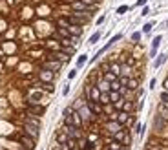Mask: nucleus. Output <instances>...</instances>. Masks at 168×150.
<instances>
[{
	"instance_id": "1",
	"label": "nucleus",
	"mask_w": 168,
	"mask_h": 150,
	"mask_svg": "<svg viewBox=\"0 0 168 150\" xmlns=\"http://www.w3.org/2000/svg\"><path fill=\"white\" fill-rule=\"evenodd\" d=\"M121 38H123V33H117V35H113V37L110 38V40L106 42V44L103 46V48H101V50H99V51H97V53H95V55L91 57V62H95V60H97L99 57H103V53H106V51H108V50H110V48H111V46H113L115 42H119Z\"/></svg>"
},
{
	"instance_id": "2",
	"label": "nucleus",
	"mask_w": 168,
	"mask_h": 150,
	"mask_svg": "<svg viewBox=\"0 0 168 150\" xmlns=\"http://www.w3.org/2000/svg\"><path fill=\"white\" fill-rule=\"evenodd\" d=\"M86 106L91 110L93 115H104V110H103V104L99 101H93V99H86Z\"/></svg>"
},
{
	"instance_id": "3",
	"label": "nucleus",
	"mask_w": 168,
	"mask_h": 150,
	"mask_svg": "<svg viewBox=\"0 0 168 150\" xmlns=\"http://www.w3.org/2000/svg\"><path fill=\"white\" fill-rule=\"evenodd\" d=\"M40 126H37V125H31V123H24V132H26V135H29V137H33L35 141L39 139V135H40Z\"/></svg>"
},
{
	"instance_id": "4",
	"label": "nucleus",
	"mask_w": 168,
	"mask_h": 150,
	"mask_svg": "<svg viewBox=\"0 0 168 150\" xmlns=\"http://www.w3.org/2000/svg\"><path fill=\"white\" fill-rule=\"evenodd\" d=\"M77 112L81 113V117H82L84 123H90V121H93V117H95V115L91 113V110L86 106V103H84L82 106H79V108H77Z\"/></svg>"
},
{
	"instance_id": "5",
	"label": "nucleus",
	"mask_w": 168,
	"mask_h": 150,
	"mask_svg": "<svg viewBox=\"0 0 168 150\" xmlns=\"http://www.w3.org/2000/svg\"><path fill=\"white\" fill-rule=\"evenodd\" d=\"M42 68L51 70V72H59V70L62 68V62H61V60H55V59H48V60L44 62V66H42Z\"/></svg>"
},
{
	"instance_id": "6",
	"label": "nucleus",
	"mask_w": 168,
	"mask_h": 150,
	"mask_svg": "<svg viewBox=\"0 0 168 150\" xmlns=\"http://www.w3.org/2000/svg\"><path fill=\"white\" fill-rule=\"evenodd\" d=\"M53 77H55V72H51V70L42 68L40 72H39V79H40L42 82H46V84H49V82L53 81Z\"/></svg>"
},
{
	"instance_id": "7",
	"label": "nucleus",
	"mask_w": 168,
	"mask_h": 150,
	"mask_svg": "<svg viewBox=\"0 0 168 150\" xmlns=\"http://www.w3.org/2000/svg\"><path fill=\"white\" fill-rule=\"evenodd\" d=\"M20 143L27 150H35V139H33V137H29V135H26V134L20 135Z\"/></svg>"
},
{
	"instance_id": "8",
	"label": "nucleus",
	"mask_w": 168,
	"mask_h": 150,
	"mask_svg": "<svg viewBox=\"0 0 168 150\" xmlns=\"http://www.w3.org/2000/svg\"><path fill=\"white\" fill-rule=\"evenodd\" d=\"M104 126H106V130L110 132L111 135H113L115 132H119V130H121V128H123V125H119L117 121H108V123H106Z\"/></svg>"
},
{
	"instance_id": "9",
	"label": "nucleus",
	"mask_w": 168,
	"mask_h": 150,
	"mask_svg": "<svg viewBox=\"0 0 168 150\" xmlns=\"http://www.w3.org/2000/svg\"><path fill=\"white\" fill-rule=\"evenodd\" d=\"M71 119H73V126H77V128H81V126L84 125L82 117H81V113L77 112V110H73V112H71Z\"/></svg>"
},
{
	"instance_id": "10",
	"label": "nucleus",
	"mask_w": 168,
	"mask_h": 150,
	"mask_svg": "<svg viewBox=\"0 0 168 150\" xmlns=\"http://www.w3.org/2000/svg\"><path fill=\"white\" fill-rule=\"evenodd\" d=\"M166 59H168L166 53H159V55L155 57V60H153V68H155V70H157V68H161V66L166 62Z\"/></svg>"
},
{
	"instance_id": "11",
	"label": "nucleus",
	"mask_w": 168,
	"mask_h": 150,
	"mask_svg": "<svg viewBox=\"0 0 168 150\" xmlns=\"http://www.w3.org/2000/svg\"><path fill=\"white\" fill-rule=\"evenodd\" d=\"M71 9L73 11H90V6H86L82 0H79V2H73L71 4Z\"/></svg>"
},
{
	"instance_id": "12",
	"label": "nucleus",
	"mask_w": 168,
	"mask_h": 150,
	"mask_svg": "<svg viewBox=\"0 0 168 150\" xmlns=\"http://www.w3.org/2000/svg\"><path fill=\"white\" fill-rule=\"evenodd\" d=\"M128 117H130V113H128V112H124V110H119V112H117V123L124 126L126 123H128Z\"/></svg>"
},
{
	"instance_id": "13",
	"label": "nucleus",
	"mask_w": 168,
	"mask_h": 150,
	"mask_svg": "<svg viewBox=\"0 0 168 150\" xmlns=\"http://www.w3.org/2000/svg\"><path fill=\"white\" fill-rule=\"evenodd\" d=\"M95 86L101 90V94H104V92H110V90H111V88H110V82H108L106 79H101V81H99Z\"/></svg>"
},
{
	"instance_id": "14",
	"label": "nucleus",
	"mask_w": 168,
	"mask_h": 150,
	"mask_svg": "<svg viewBox=\"0 0 168 150\" xmlns=\"http://www.w3.org/2000/svg\"><path fill=\"white\" fill-rule=\"evenodd\" d=\"M123 110L128 113H132L133 110H135V103L132 101V99H124V103H123Z\"/></svg>"
},
{
	"instance_id": "15",
	"label": "nucleus",
	"mask_w": 168,
	"mask_h": 150,
	"mask_svg": "<svg viewBox=\"0 0 168 150\" xmlns=\"http://www.w3.org/2000/svg\"><path fill=\"white\" fill-rule=\"evenodd\" d=\"M68 29H69V33H71V35H77V37H81V35H82V26L69 24V26H68Z\"/></svg>"
},
{
	"instance_id": "16",
	"label": "nucleus",
	"mask_w": 168,
	"mask_h": 150,
	"mask_svg": "<svg viewBox=\"0 0 168 150\" xmlns=\"http://www.w3.org/2000/svg\"><path fill=\"white\" fill-rule=\"evenodd\" d=\"M157 115H159V117H163L165 121H168V108H166V104H163V103H161V104L157 106Z\"/></svg>"
},
{
	"instance_id": "17",
	"label": "nucleus",
	"mask_w": 168,
	"mask_h": 150,
	"mask_svg": "<svg viewBox=\"0 0 168 150\" xmlns=\"http://www.w3.org/2000/svg\"><path fill=\"white\" fill-rule=\"evenodd\" d=\"M29 113L33 115H42L44 113V106H39V104H29Z\"/></svg>"
},
{
	"instance_id": "18",
	"label": "nucleus",
	"mask_w": 168,
	"mask_h": 150,
	"mask_svg": "<svg viewBox=\"0 0 168 150\" xmlns=\"http://www.w3.org/2000/svg\"><path fill=\"white\" fill-rule=\"evenodd\" d=\"M128 90H132V92H137V88H139V81L137 79H133V77H130V81H128Z\"/></svg>"
},
{
	"instance_id": "19",
	"label": "nucleus",
	"mask_w": 168,
	"mask_h": 150,
	"mask_svg": "<svg viewBox=\"0 0 168 150\" xmlns=\"http://www.w3.org/2000/svg\"><path fill=\"white\" fill-rule=\"evenodd\" d=\"M161 42H163V35H155V37L152 38V50H159Z\"/></svg>"
},
{
	"instance_id": "20",
	"label": "nucleus",
	"mask_w": 168,
	"mask_h": 150,
	"mask_svg": "<svg viewBox=\"0 0 168 150\" xmlns=\"http://www.w3.org/2000/svg\"><path fill=\"white\" fill-rule=\"evenodd\" d=\"M126 134H128V130H124V126H123L119 132H115V134H113V139H117V141H121V143H123V139L126 137Z\"/></svg>"
},
{
	"instance_id": "21",
	"label": "nucleus",
	"mask_w": 168,
	"mask_h": 150,
	"mask_svg": "<svg viewBox=\"0 0 168 150\" xmlns=\"http://www.w3.org/2000/svg\"><path fill=\"white\" fill-rule=\"evenodd\" d=\"M86 60H88V55H86V53H82V55H79V57H77V62H75L77 70H79V68H82L84 64H86Z\"/></svg>"
},
{
	"instance_id": "22",
	"label": "nucleus",
	"mask_w": 168,
	"mask_h": 150,
	"mask_svg": "<svg viewBox=\"0 0 168 150\" xmlns=\"http://www.w3.org/2000/svg\"><path fill=\"white\" fill-rule=\"evenodd\" d=\"M121 148H123V143H121V141H117V139H111V141H110L108 150H121Z\"/></svg>"
},
{
	"instance_id": "23",
	"label": "nucleus",
	"mask_w": 168,
	"mask_h": 150,
	"mask_svg": "<svg viewBox=\"0 0 168 150\" xmlns=\"http://www.w3.org/2000/svg\"><path fill=\"white\" fill-rule=\"evenodd\" d=\"M103 79H106L108 82H113V81H115V79H119V77H117V75L113 73V72H110V70H106V72H104V75H103Z\"/></svg>"
},
{
	"instance_id": "24",
	"label": "nucleus",
	"mask_w": 168,
	"mask_h": 150,
	"mask_svg": "<svg viewBox=\"0 0 168 150\" xmlns=\"http://www.w3.org/2000/svg\"><path fill=\"white\" fill-rule=\"evenodd\" d=\"M110 72H113V73L117 75H121V64H117V62H110Z\"/></svg>"
},
{
	"instance_id": "25",
	"label": "nucleus",
	"mask_w": 168,
	"mask_h": 150,
	"mask_svg": "<svg viewBox=\"0 0 168 150\" xmlns=\"http://www.w3.org/2000/svg\"><path fill=\"white\" fill-rule=\"evenodd\" d=\"M141 37H143V31H133V33L130 35V38H132V42H133V44L141 42Z\"/></svg>"
},
{
	"instance_id": "26",
	"label": "nucleus",
	"mask_w": 168,
	"mask_h": 150,
	"mask_svg": "<svg viewBox=\"0 0 168 150\" xmlns=\"http://www.w3.org/2000/svg\"><path fill=\"white\" fill-rule=\"evenodd\" d=\"M101 35H103L101 31H95V33H93V35L90 37V40H88V42H90L91 46H93V44H97V42H99V38H101Z\"/></svg>"
},
{
	"instance_id": "27",
	"label": "nucleus",
	"mask_w": 168,
	"mask_h": 150,
	"mask_svg": "<svg viewBox=\"0 0 168 150\" xmlns=\"http://www.w3.org/2000/svg\"><path fill=\"white\" fill-rule=\"evenodd\" d=\"M153 26H155V22H153V20H152V22H146V24H145V26H143V29H141V31H143V33H150V31H152V29H153Z\"/></svg>"
},
{
	"instance_id": "28",
	"label": "nucleus",
	"mask_w": 168,
	"mask_h": 150,
	"mask_svg": "<svg viewBox=\"0 0 168 150\" xmlns=\"http://www.w3.org/2000/svg\"><path fill=\"white\" fill-rule=\"evenodd\" d=\"M57 26H59V28H68V26H69V20H68V17H61V19L57 20Z\"/></svg>"
},
{
	"instance_id": "29",
	"label": "nucleus",
	"mask_w": 168,
	"mask_h": 150,
	"mask_svg": "<svg viewBox=\"0 0 168 150\" xmlns=\"http://www.w3.org/2000/svg\"><path fill=\"white\" fill-rule=\"evenodd\" d=\"M61 48H62V51L66 55H73L75 53V46H71V44L69 46H61Z\"/></svg>"
},
{
	"instance_id": "30",
	"label": "nucleus",
	"mask_w": 168,
	"mask_h": 150,
	"mask_svg": "<svg viewBox=\"0 0 168 150\" xmlns=\"http://www.w3.org/2000/svg\"><path fill=\"white\" fill-rule=\"evenodd\" d=\"M57 141H59V145H62L68 141V134L66 132H61V134H57Z\"/></svg>"
},
{
	"instance_id": "31",
	"label": "nucleus",
	"mask_w": 168,
	"mask_h": 150,
	"mask_svg": "<svg viewBox=\"0 0 168 150\" xmlns=\"http://www.w3.org/2000/svg\"><path fill=\"white\" fill-rule=\"evenodd\" d=\"M128 11H130V6H126V4H123V6L117 7V15H124V13H128Z\"/></svg>"
},
{
	"instance_id": "32",
	"label": "nucleus",
	"mask_w": 168,
	"mask_h": 150,
	"mask_svg": "<svg viewBox=\"0 0 168 150\" xmlns=\"http://www.w3.org/2000/svg\"><path fill=\"white\" fill-rule=\"evenodd\" d=\"M26 123H31V125H37V126H40V121H39L37 117H31V113L26 117Z\"/></svg>"
},
{
	"instance_id": "33",
	"label": "nucleus",
	"mask_w": 168,
	"mask_h": 150,
	"mask_svg": "<svg viewBox=\"0 0 168 150\" xmlns=\"http://www.w3.org/2000/svg\"><path fill=\"white\" fill-rule=\"evenodd\" d=\"M159 101H161L163 104H168V92H166V90H163V92H161V95H159Z\"/></svg>"
},
{
	"instance_id": "34",
	"label": "nucleus",
	"mask_w": 168,
	"mask_h": 150,
	"mask_svg": "<svg viewBox=\"0 0 168 150\" xmlns=\"http://www.w3.org/2000/svg\"><path fill=\"white\" fill-rule=\"evenodd\" d=\"M121 86H123V84H121V82H119V79H115V81H113V82H110V88H111V90H119V88H121Z\"/></svg>"
},
{
	"instance_id": "35",
	"label": "nucleus",
	"mask_w": 168,
	"mask_h": 150,
	"mask_svg": "<svg viewBox=\"0 0 168 150\" xmlns=\"http://www.w3.org/2000/svg\"><path fill=\"white\" fill-rule=\"evenodd\" d=\"M133 132H135V134H143V125H141V123H135V125H133Z\"/></svg>"
},
{
	"instance_id": "36",
	"label": "nucleus",
	"mask_w": 168,
	"mask_h": 150,
	"mask_svg": "<svg viewBox=\"0 0 168 150\" xmlns=\"http://www.w3.org/2000/svg\"><path fill=\"white\" fill-rule=\"evenodd\" d=\"M133 125H135V115H132V113H130V117H128V123H126L124 126H133Z\"/></svg>"
},
{
	"instance_id": "37",
	"label": "nucleus",
	"mask_w": 168,
	"mask_h": 150,
	"mask_svg": "<svg viewBox=\"0 0 168 150\" xmlns=\"http://www.w3.org/2000/svg\"><path fill=\"white\" fill-rule=\"evenodd\" d=\"M150 15V7L148 6H143V9H141V17H148Z\"/></svg>"
},
{
	"instance_id": "38",
	"label": "nucleus",
	"mask_w": 168,
	"mask_h": 150,
	"mask_svg": "<svg viewBox=\"0 0 168 150\" xmlns=\"http://www.w3.org/2000/svg\"><path fill=\"white\" fill-rule=\"evenodd\" d=\"M148 4V0H137L135 2V7H143V6H146Z\"/></svg>"
},
{
	"instance_id": "39",
	"label": "nucleus",
	"mask_w": 168,
	"mask_h": 150,
	"mask_svg": "<svg viewBox=\"0 0 168 150\" xmlns=\"http://www.w3.org/2000/svg\"><path fill=\"white\" fill-rule=\"evenodd\" d=\"M75 77H77V68H73V70L68 73V79H75Z\"/></svg>"
},
{
	"instance_id": "40",
	"label": "nucleus",
	"mask_w": 168,
	"mask_h": 150,
	"mask_svg": "<svg viewBox=\"0 0 168 150\" xmlns=\"http://www.w3.org/2000/svg\"><path fill=\"white\" fill-rule=\"evenodd\" d=\"M86 6H97V0H82Z\"/></svg>"
},
{
	"instance_id": "41",
	"label": "nucleus",
	"mask_w": 168,
	"mask_h": 150,
	"mask_svg": "<svg viewBox=\"0 0 168 150\" xmlns=\"http://www.w3.org/2000/svg\"><path fill=\"white\" fill-rule=\"evenodd\" d=\"M106 20V17L104 15H101V17H99V19H97V26H101V24H103V22H104Z\"/></svg>"
},
{
	"instance_id": "42",
	"label": "nucleus",
	"mask_w": 168,
	"mask_h": 150,
	"mask_svg": "<svg viewBox=\"0 0 168 150\" xmlns=\"http://www.w3.org/2000/svg\"><path fill=\"white\" fill-rule=\"evenodd\" d=\"M155 82H157V81H155V79H152V81H150V86H148V88H150V90H153V88H155Z\"/></svg>"
},
{
	"instance_id": "43",
	"label": "nucleus",
	"mask_w": 168,
	"mask_h": 150,
	"mask_svg": "<svg viewBox=\"0 0 168 150\" xmlns=\"http://www.w3.org/2000/svg\"><path fill=\"white\" fill-rule=\"evenodd\" d=\"M163 90H166V92H168V77L163 81Z\"/></svg>"
},
{
	"instance_id": "44",
	"label": "nucleus",
	"mask_w": 168,
	"mask_h": 150,
	"mask_svg": "<svg viewBox=\"0 0 168 150\" xmlns=\"http://www.w3.org/2000/svg\"><path fill=\"white\" fill-rule=\"evenodd\" d=\"M59 147H61V150H71L68 147V143H62V145H59Z\"/></svg>"
},
{
	"instance_id": "45",
	"label": "nucleus",
	"mask_w": 168,
	"mask_h": 150,
	"mask_svg": "<svg viewBox=\"0 0 168 150\" xmlns=\"http://www.w3.org/2000/svg\"><path fill=\"white\" fill-rule=\"evenodd\" d=\"M69 94V86H64L62 88V95H68Z\"/></svg>"
},
{
	"instance_id": "46",
	"label": "nucleus",
	"mask_w": 168,
	"mask_h": 150,
	"mask_svg": "<svg viewBox=\"0 0 168 150\" xmlns=\"http://www.w3.org/2000/svg\"><path fill=\"white\" fill-rule=\"evenodd\" d=\"M165 26H166V29H168V20H166V22H165Z\"/></svg>"
},
{
	"instance_id": "47",
	"label": "nucleus",
	"mask_w": 168,
	"mask_h": 150,
	"mask_svg": "<svg viewBox=\"0 0 168 150\" xmlns=\"http://www.w3.org/2000/svg\"><path fill=\"white\" fill-rule=\"evenodd\" d=\"M71 150H79V148H77V147H73V148H71Z\"/></svg>"
},
{
	"instance_id": "48",
	"label": "nucleus",
	"mask_w": 168,
	"mask_h": 150,
	"mask_svg": "<svg viewBox=\"0 0 168 150\" xmlns=\"http://www.w3.org/2000/svg\"><path fill=\"white\" fill-rule=\"evenodd\" d=\"M121 150H128V148H126V147H123V148H121Z\"/></svg>"
}]
</instances>
